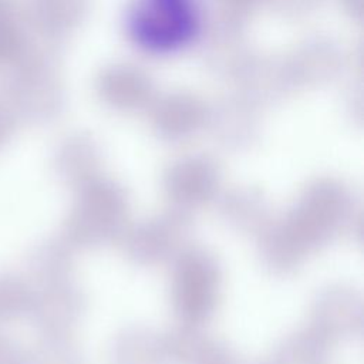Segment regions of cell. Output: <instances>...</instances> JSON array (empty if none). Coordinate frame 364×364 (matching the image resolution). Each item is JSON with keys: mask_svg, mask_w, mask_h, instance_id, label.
Listing matches in <instances>:
<instances>
[{"mask_svg": "<svg viewBox=\"0 0 364 364\" xmlns=\"http://www.w3.org/2000/svg\"><path fill=\"white\" fill-rule=\"evenodd\" d=\"M198 17L192 0H136L129 14L135 41L156 53L172 51L195 34Z\"/></svg>", "mask_w": 364, "mask_h": 364, "instance_id": "cell-1", "label": "cell"}]
</instances>
